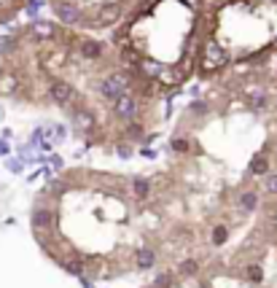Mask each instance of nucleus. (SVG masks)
<instances>
[{"label": "nucleus", "mask_w": 277, "mask_h": 288, "mask_svg": "<svg viewBox=\"0 0 277 288\" xmlns=\"http://www.w3.org/2000/svg\"><path fill=\"white\" fill-rule=\"evenodd\" d=\"M67 113H70V121H73L76 132H81V135H86V137H92L94 132H97L94 111H89V108H84V105H76V108H70Z\"/></svg>", "instance_id": "nucleus-3"}, {"label": "nucleus", "mask_w": 277, "mask_h": 288, "mask_svg": "<svg viewBox=\"0 0 277 288\" xmlns=\"http://www.w3.org/2000/svg\"><path fill=\"white\" fill-rule=\"evenodd\" d=\"M54 14H57V19L67 27L84 22V14L78 9V3H73V0H57V3H54Z\"/></svg>", "instance_id": "nucleus-5"}, {"label": "nucleus", "mask_w": 277, "mask_h": 288, "mask_svg": "<svg viewBox=\"0 0 277 288\" xmlns=\"http://www.w3.org/2000/svg\"><path fill=\"white\" fill-rule=\"evenodd\" d=\"M19 89V79H17V73H0V95H11V92H17Z\"/></svg>", "instance_id": "nucleus-14"}, {"label": "nucleus", "mask_w": 277, "mask_h": 288, "mask_svg": "<svg viewBox=\"0 0 277 288\" xmlns=\"http://www.w3.org/2000/svg\"><path fill=\"white\" fill-rule=\"evenodd\" d=\"M180 3H186V6H191V9H194V6H199L202 0H180Z\"/></svg>", "instance_id": "nucleus-23"}, {"label": "nucleus", "mask_w": 277, "mask_h": 288, "mask_svg": "<svg viewBox=\"0 0 277 288\" xmlns=\"http://www.w3.org/2000/svg\"><path fill=\"white\" fill-rule=\"evenodd\" d=\"M11 154V146L6 143V137H0V157H9Z\"/></svg>", "instance_id": "nucleus-20"}, {"label": "nucleus", "mask_w": 277, "mask_h": 288, "mask_svg": "<svg viewBox=\"0 0 277 288\" xmlns=\"http://www.w3.org/2000/svg\"><path fill=\"white\" fill-rule=\"evenodd\" d=\"M9 167H11V170H17V173H19V170H22V162H17V159H9Z\"/></svg>", "instance_id": "nucleus-22"}, {"label": "nucleus", "mask_w": 277, "mask_h": 288, "mask_svg": "<svg viewBox=\"0 0 277 288\" xmlns=\"http://www.w3.org/2000/svg\"><path fill=\"white\" fill-rule=\"evenodd\" d=\"M27 30L35 41H51V38H57V25H54V22H46V19H35Z\"/></svg>", "instance_id": "nucleus-8"}, {"label": "nucleus", "mask_w": 277, "mask_h": 288, "mask_svg": "<svg viewBox=\"0 0 277 288\" xmlns=\"http://www.w3.org/2000/svg\"><path fill=\"white\" fill-rule=\"evenodd\" d=\"M113 151L118 154V159H129L132 154H134V146H132V143H126V140H116Z\"/></svg>", "instance_id": "nucleus-16"}, {"label": "nucleus", "mask_w": 277, "mask_h": 288, "mask_svg": "<svg viewBox=\"0 0 277 288\" xmlns=\"http://www.w3.org/2000/svg\"><path fill=\"white\" fill-rule=\"evenodd\" d=\"M43 6H46V0H27V6H25V14H27V17H35V14L41 11Z\"/></svg>", "instance_id": "nucleus-19"}, {"label": "nucleus", "mask_w": 277, "mask_h": 288, "mask_svg": "<svg viewBox=\"0 0 277 288\" xmlns=\"http://www.w3.org/2000/svg\"><path fill=\"white\" fill-rule=\"evenodd\" d=\"M140 111V100L137 97H132V95H124V97H118L116 103H113V116L118 121H134V116H137Z\"/></svg>", "instance_id": "nucleus-6"}, {"label": "nucleus", "mask_w": 277, "mask_h": 288, "mask_svg": "<svg viewBox=\"0 0 277 288\" xmlns=\"http://www.w3.org/2000/svg\"><path fill=\"white\" fill-rule=\"evenodd\" d=\"M102 51H105V46L100 41H78V54L84 59H100Z\"/></svg>", "instance_id": "nucleus-11"}, {"label": "nucleus", "mask_w": 277, "mask_h": 288, "mask_svg": "<svg viewBox=\"0 0 277 288\" xmlns=\"http://www.w3.org/2000/svg\"><path fill=\"white\" fill-rule=\"evenodd\" d=\"M170 149L175 151V154H188V140L186 137H172V143H170Z\"/></svg>", "instance_id": "nucleus-18"}, {"label": "nucleus", "mask_w": 277, "mask_h": 288, "mask_svg": "<svg viewBox=\"0 0 277 288\" xmlns=\"http://www.w3.org/2000/svg\"><path fill=\"white\" fill-rule=\"evenodd\" d=\"M121 3H113V0H108V3H100L97 6V14H94V27H113L118 25V19H121Z\"/></svg>", "instance_id": "nucleus-4"}, {"label": "nucleus", "mask_w": 277, "mask_h": 288, "mask_svg": "<svg viewBox=\"0 0 277 288\" xmlns=\"http://www.w3.org/2000/svg\"><path fill=\"white\" fill-rule=\"evenodd\" d=\"M164 67H167V65H162V62L154 59V57H143V59H140V76H143L146 81H159L162 73H164Z\"/></svg>", "instance_id": "nucleus-9"}, {"label": "nucleus", "mask_w": 277, "mask_h": 288, "mask_svg": "<svg viewBox=\"0 0 277 288\" xmlns=\"http://www.w3.org/2000/svg\"><path fill=\"white\" fill-rule=\"evenodd\" d=\"M188 111H191L194 116H204L210 111V105H207V100H194V103L188 105Z\"/></svg>", "instance_id": "nucleus-17"}, {"label": "nucleus", "mask_w": 277, "mask_h": 288, "mask_svg": "<svg viewBox=\"0 0 277 288\" xmlns=\"http://www.w3.org/2000/svg\"><path fill=\"white\" fill-rule=\"evenodd\" d=\"M248 170H250V175H269V159H266V154H253Z\"/></svg>", "instance_id": "nucleus-13"}, {"label": "nucleus", "mask_w": 277, "mask_h": 288, "mask_svg": "<svg viewBox=\"0 0 277 288\" xmlns=\"http://www.w3.org/2000/svg\"><path fill=\"white\" fill-rule=\"evenodd\" d=\"M140 154H143L146 159H156V151H154V149H143V151H140Z\"/></svg>", "instance_id": "nucleus-21"}, {"label": "nucleus", "mask_w": 277, "mask_h": 288, "mask_svg": "<svg viewBox=\"0 0 277 288\" xmlns=\"http://www.w3.org/2000/svg\"><path fill=\"white\" fill-rule=\"evenodd\" d=\"M237 205H240L242 213H253V210L258 207V194L256 191H242L240 197H237Z\"/></svg>", "instance_id": "nucleus-12"}, {"label": "nucleus", "mask_w": 277, "mask_h": 288, "mask_svg": "<svg viewBox=\"0 0 277 288\" xmlns=\"http://www.w3.org/2000/svg\"><path fill=\"white\" fill-rule=\"evenodd\" d=\"M129 89H132V76L126 73V70H118V73H110L105 81L100 84V95L110 100V103H116L118 97H124V95H129Z\"/></svg>", "instance_id": "nucleus-1"}, {"label": "nucleus", "mask_w": 277, "mask_h": 288, "mask_svg": "<svg viewBox=\"0 0 277 288\" xmlns=\"http://www.w3.org/2000/svg\"><path fill=\"white\" fill-rule=\"evenodd\" d=\"M49 95L54 97V103H59V105H65V108H76L78 100H81V95L76 92L73 84L59 81V79H49Z\"/></svg>", "instance_id": "nucleus-2"}, {"label": "nucleus", "mask_w": 277, "mask_h": 288, "mask_svg": "<svg viewBox=\"0 0 277 288\" xmlns=\"http://www.w3.org/2000/svg\"><path fill=\"white\" fill-rule=\"evenodd\" d=\"M199 57L210 59L213 65H218V67H226V65H229V51L224 49V46H218L216 41H207V43H204Z\"/></svg>", "instance_id": "nucleus-7"}, {"label": "nucleus", "mask_w": 277, "mask_h": 288, "mask_svg": "<svg viewBox=\"0 0 277 288\" xmlns=\"http://www.w3.org/2000/svg\"><path fill=\"white\" fill-rule=\"evenodd\" d=\"M154 264H156V251L148 248V245H140L137 253H134V267L137 269H151Z\"/></svg>", "instance_id": "nucleus-10"}, {"label": "nucleus", "mask_w": 277, "mask_h": 288, "mask_svg": "<svg viewBox=\"0 0 277 288\" xmlns=\"http://www.w3.org/2000/svg\"><path fill=\"white\" fill-rule=\"evenodd\" d=\"M17 43H19L17 35H0V57H11L17 51Z\"/></svg>", "instance_id": "nucleus-15"}]
</instances>
